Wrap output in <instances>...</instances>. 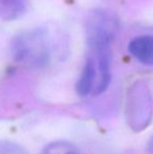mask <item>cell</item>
<instances>
[{
	"label": "cell",
	"mask_w": 153,
	"mask_h": 154,
	"mask_svg": "<svg viewBox=\"0 0 153 154\" xmlns=\"http://www.w3.org/2000/svg\"><path fill=\"white\" fill-rule=\"evenodd\" d=\"M118 32V20L106 10H94L86 21V40L89 49L111 47Z\"/></svg>",
	"instance_id": "2"
},
{
	"label": "cell",
	"mask_w": 153,
	"mask_h": 154,
	"mask_svg": "<svg viewBox=\"0 0 153 154\" xmlns=\"http://www.w3.org/2000/svg\"><path fill=\"white\" fill-rule=\"evenodd\" d=\"M26 8V0H0V19L17 20L25 14Z\"/></svg>",
	"instance_id": "5"
},
{
	"label": "cell",
	"mask_w": 153,
	"mask_h": 154,
	"mask_svg": "<svg viewBox=\"0 0 153 154\" xmlns=\"http://www.w3.org/2000/svg\"><path fill=\"white\" fill-rule=\"evenodd\" d=\"M148 151H149L150 154H153V136L148 143Z\"/></svg>",
	"instance_id": "7"
},
{
	"label": "cell",
	"mask_w": 153,
	"mask_h": 154,
	"mask_svg": "<svg viewBox=\"0 0 153 154\" xmlns=\"http://www.w3.org/2000/svg\"><path fill=\"white\" fill-rule=\"evenodd\" d=\"M128 51L137 61L145 65H153V36L135 37L129 42Z\"/></svg>",
	"instance_id": "3"
},
{
	"label": "cell",
	"mask_w": 153,
	"mask_h": 154,
	"mask_svg": "<svg viewBox=\"0 0 153 154\" xmlns=\"http://www.w3.org/2000/svg\"><path fill=\"white\" fill-rule=\"evenodd\" d=\"M41 154H80L72 144L66 142H57L48 145Z\"/></svg>",
	"instance_id": "6"
},
{
	"label": "cell",
	"mask_w": 153,
	"mask_h": 154,
	"mask_svg": "<svg viewBox=\"0 0 153 154\" xmlns=\"http://www.w3.org/2000/svg\"><path fill=\"white\" fill-rule=\"evenodd\" d=\"M11 51L17 62L26 66L40 67L50 58V41L41 29L25 31L16 35L11 41Z\"/></svg>",
	"instance_id": "1"
},
{
	"label": "cell",
	"mask_w": 153,
	"mask_h": 154,
	"mask_svg": "<svg viewBox=\"0 0 153 154\" xmlns=\"http://www.w3.org/2000/svg\"><path fill=\"white\" fill-rule=\"evenodd\" d=\"M98 83V69L94 59L89 56L86 60L82 72L77 82V92L82 97L88 95L91 91H94Z\"/></svg>",
	"instance_id": "4"
}]
</instances>
